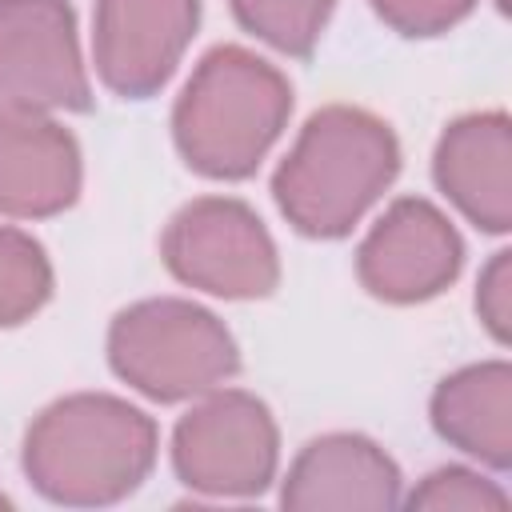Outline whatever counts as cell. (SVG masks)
I'll list each match as a JSON object with an SVG mask.
<instances>
[{"label":"cell","mask_w":512,"mask_h":512,"mask_svg":"<svg viewBox=\"0 0 512 512\" xmlns=\"http://www.w3.org/2000/svg\"><path fill=\"white\" fill-rule=\"evenodd\" d=\"M156 464V424L108 392L48 404L24 436V476L68 508H104L132 496Z\"/></svg>","instance_id":"cell-1"},{"label":"cell","mask_w":512,"mask_h":512,"mask_svg":"<svg viewBox=\"0 0 512 512\" xmlns=\"http://www.w3.org/2000/svg\"><path fill=\"white\" fill-rule=\"evenodd\" d=\"M400 172L396 132L352 104H328L308 116L296 144L272 176L284 220L312 240L348 236Z\"/></svg>","instance_id":"cell-2"},{"label":"cell","mask_w":512,"mask_h":512,"mask_svg":"<svg viewBox=\"0 0 512 512\" xmlns=\"http://www.w3.org/2000/svg\"><path fill=\"white\" fill-rule=\"evenodd\" d=\"M292 84L240 44L212 48L172 108V140L184 164L208 180H244L280 140Z\"/></svg>","instance_id":"cell-3"},{"label":"cell","mask_w":512,"mask_h":512,"mask_svg":"<svg viewBox=\"0 0 512 512\" xmlns=\"http://www.w3.org/2000/svg\"><path fill=\"white\" fill-rule=\"evenodd\" d=\"M108 364L140 396L176 404L232 380L240 348L208 308L180 296H156L116 312L108 328Z\"/></svg>","instance_id":"cell-4"},{"label":"cell","mask_w":512,"mask_h":512,"mask_svg":"<svg viewBox=\"0 0 512 512\" xmlns=\"http://www.w3.org/2000/svg\"><path fill=\"white\" fill-rule=\"evenodd\" d=\"M280 432L264 400L212 388L172 428V468L204 496H260L276 480Z\"/></svg>","instance_id":"cell-5"},{"label":"cell","mask_w":512,"mask_h":512,"mask_svg":"<svg viewBox=\"0 0 512 512\" xmlns=\"http://www.w3.org/2000/svg\"><path fill=\"white\" fill-rule=\"evenodd\" d=\"M168 272L220 300H260L280 284V256L264 220L232 196L184 204L160 240Z\"/></svg>","instance_id":"cell-6"},{"label":"cell","mask_w":512,"mask_h":512,"mask_svg":"<svg viewBox=\"0 0 512 512\" xmlns=\"http://www.w3.org/2000/svg\"><path fill=\"white\" fill-rule=\"evenodd\" d=\"M0 100L36 112L92 104L68 0H0Z\"/></svg>","instance_id":"cell-7"},{"label":"cell","mask_w":512,"mask_h":512,"mask_svg":"<svg viewBox=\"0 0 512 512\" xmlns=\"http://www.w3.org/2000/svg\"><path fill=\"white\" fill-rule=\"evenodd\" d=\"M464 264V240L452 220L420 200L400 196L360 240L356 276L384 304H420L440 296Z\"/></svg>","instance_id":"cell-8"},{"label":"cell","mask_w":512,"mask_h":512,"mask_svg":"<svg viewBox=\"0 0 512 512\" xmlns=\"http://www.w3.org/2000/svg\"><path fill=\"white\" fill-rule=\"evenodd\" d=\"M200 0H96L92 60L108 92L144 100L168 84L192 32Z\"/></svg>","instance_id":"cell-9"},{"label":"cell","mask_w":512,"mask_h":512,"mask_svg":"<svg viewBox=\"0 0 512 512\" xmlns=\"http://www.w3.org/2000/svg\"><path fill=\"white\" fill-rule=\"evenodd\" d=\"M80 148L48 112L0 100V216L44 220L80 196Z\"/></svg>","instance_id":"cell-10"},{"label":"cell","mask_w":512,"mask_h":512,"mask_svg":"<svg viewBox=\"0 0 512 512\" xmlns=\"http://www.w3.org/2000/svg\"><path fill=\"white\" fill-rule=\"evenodd\" d=\"M400 500L396 460L360 432H328L300 448L292 460L280 504L296 512H352V508H392Z\"/></svg>","instance_id":"cell-11"},{"label":"cell","mask_w":512,"mask_h":512,"mask_svg":"<svg viewBox=\"0 0 512 512\" xmlns=\"http://www.w3.org/2000/svg\"><path fill=\"white\" fill-rule=\"evenodd\" d=\"M432 176L440 192L484 232L512 228V128L504 112H472L444 128Z\"/></svg>","instance_id":"cell-12"},{"label":"cell","mask_w":512,"mask_h":512,"mask_svg":"<svg viewBox=\"0 0 512 512\" xmlns=\"http://www.w3.org/2000/svg\"><path fill=\"white\" fill-rule=\"evenodd\" d=\"M432 428L464 456L508 468L512 464V368L508 360L468 364L444 376L432 392Z\"/></svg>","instance_id":"cell-13"},{"label":"cell","mask_w":512,"mask_h":512,"mask_svg":"<svg viewBox=\"0 0 512 512\" xmlns=\"http://www.w3.org/2000/svg\"><path fill=\"white\" fill-rule=\"evenodd\" d=\"M52 296V264L44 248L20 232L0 224V328H16L32 320Z\"/></svg>","instance_id":"cell-14"},{"label":"cell","mask_w":512,"mask_h":512,"mask_svg":"<svg viewBox=\"0 0 512 512\" xmlns=\"http://www.w3.org/2000/svg\"><path fill=\"white\" fill-rule=\"evenodd\" d=\"M244 32L284 56H308L332 16L336 0H228Z\"/></svg>","instance_id":"cell-15"},{"label":"cell","mask_w":512,"mask_h":512,"mask_svg":"<svg viewBox=\"0 0 512 512\" xmlns=\"http://www.w3.org/2000/svg\"><path fill=\"white\" fill-rule=\"evenodd\" d=\"M408 508H432V512H500L508 508V492L472 472V468H436L432 476H424L412 496Z\"/></svg>","instance_id":"cell-16"},{"label":"cell","mask_w":512,"mask_h":512,"mask_svg":"<svg viewBox=\"0 0 512 512\" xmlns=\"http://www.w3.org/2000/svg\"><path fill=\"white\" fill-rule=\"evenodd\" d=\"M372 8L400 36H440L456 28L476 0H372Z\"/></svg>","instance_id":"cell-17"},{"label":"cell","mask_w":512,"mask_h":512,"mask_svg":"<svg viewBox=\"0 0 512 512\" xmlns=\"http://www.w3.org/2000/svg\"><path fill=\"white\" fill-rule=\"evenodd\" d=\"M476 316L496 344H508L512 332V252H496L476 284Z\"/></svg>","instance_id":"cell-18"}]
</instances>
